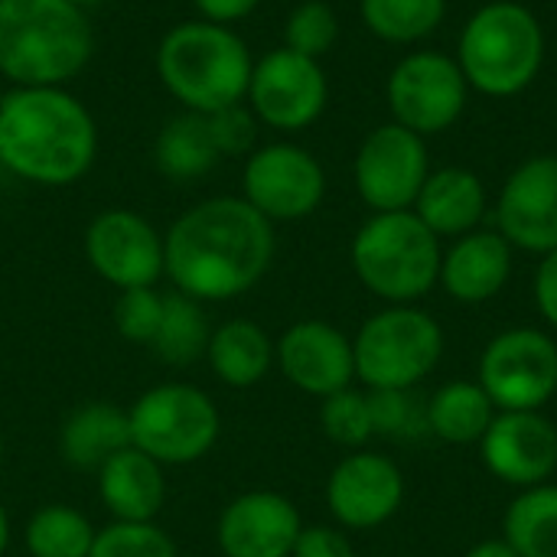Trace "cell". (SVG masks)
Wrapping results in <instances>:
<instances>
[{
    "mask_svg": "<svg viewBox=\"0 0 557 557\" xmlns=\"http://www.w3.org/2000/svg\"><path fill=\"white\" fill-rule=\"evenodd\" d=\"M274 222L238 196H215L183 212L163 235V274L199 304L251 290L271 268Z\"/></svg>",
    "mask_w": 557,
    "mask_h": 557,
    "instance_id": "obj_1",
    "label": "cell"
},
{
    "mask_svg": "<svg viewBox=\"0 0 557 557\" xmlns=\"http://www.w3.org/2000/svg\"><path fill=\"white\" fill-rule=\"evenodd\" d=\"M98 153L88 108L65 88H10L0 98V163L36 186H72Z\"/></svg>",
    "mask_w": 557,
    "mask_h": 557,
    "instance_id": "obj_2",
    "label": "cell"
},
{
    "mask_svg": "<svg viewBox=\"0 0 557 557\" xmlns=\"http://www.w3.org/2000/svg\"><path fill=\"white\" fill-rule=\"evenodd\" d=\"M91 49L88 16L72 0H0V75L13 88H62Z\"/></svg>",
    "mask_w": 557,
    "mask_h": 557,
    "instance_id": "obj_3",
    "label": "cell"
},
{
    "mask_svg": "<svg viewBox=\"0 0 557 557\" xmlns=\"http://www.w3.org/2000/svg\"><path fill=\"white\" fill-rule=\"evenodd\" d=\"M251 69L245 39L209 20L173 26L157 49V72L166 91L196 114L238 104L248 95Z\"/></svg>",
    "mask_w": 557,
    "mask_h": 557,
    "instance_id": "obj_4",
    "label": "cell"
},
{
    "mask_svg": "<svg viewBox=\"0 0 557 557\" xmlns=\"http://www.w3.org/2000/svg\"><path fill=\"white\" fill-rule=\"evenodd\" d=\"M545 62V33L539 16L512 0L480 7L460 36L457 65L483 95L509 98L525 91Z\"/></svg>",
    "mask_w": 557,
    "mask_h": 557,
    "instance_id": "obj_5",
    "label": "cell"
},
{
    "mask_svg": "<svg viewBox=\"0 0 557 557\" xmlns=\"http://www.w3.org/2000/svg\"><path fill=\"white\" fill-rule=\"evenodd\" d=\"M356 277L388 304H414L441 281V242L411 212H375L352 238Z\"/></svg>",
    "mask_w": 557,
    "mask_h": 557,
    "instance_id": "obj_6",
    "label": "cell"
},
{
    "mask_svg": "<svg viewBox=\"0 0 557 557\" xmlns=\"http://www.w3.org/2000/svg\"><path fill=\"white\" fill-rule=\"evenodd\" d=\"M131 444L160 467H186L202 460L222 431L215 401L186 382L147 388L127 411Z\"/></svg>",
    "mask_w": 557,
    "mask_h": 557,
    "instance_id": "obj_7",
    "label": "cell"
},
{
    "mask_svg": "<svg viewBox=\"0 0 557 557\" xmlns=\"http://www.w3.org/2000/svg\"><path fill=\"white\" fill-rule=\"evenodd\" d=\"M444 352L437 320L411 304H392L369 317L352 339L356 379L369 388H414Z\"/></svg>",
    "mask_w": 557,
    "mask_h": 557,
    "instance_id": "obj_8",
    "label": "cell"
},
{
    "mask_svg": "<svg viewBox=\"0 0 557 557\" xmlns=\"http://www.w3.org/2000/svg\"><path fill=\"white\" fill-rule=\"evenodd\" d=\"M480 385L503 411H542L557 392L555 339L532 326L499 333L483 349Z\"/></svg>",
    "mask_w": 557,
    "mask_h": 557,
    "instance_id": "obj_9",
    "label": "cell"
},
{
    "mask_svg": "<svg viewBox=\"0 0 557 557\" xmlns=\"http://www.w3.org/2000/svg\"><path fill=\"white\" fill-rule=\"evenodd\" d=\"M388 104L395 124L414 134H441L463 114L467 78L457 59L444 52H411L388 78Z\"/></svg>",
    "mask_w": 557,
    "mask_h": 557,
    "instance_id": "obj_10",
    "label": "cell"
},
{
    "mask_svg": "<svg viewBox=\"0 0 557 557\" xmlns=\"http://www.w3.org/2000/svg\"><path fill=\"white\" fill-rule=\"evenodd\" d=\"M326 95L330 88L320 62L281 46L255 62L245 98L261 124L274 131H304L323 114Z\"/></svg>",
    "mask_w": 557,
    "mask_h": 557,
    "instance_id": "obj_11",
    "label": "cell"
},
{
    "mask_svg": "<svg viewBox=\"0 0 557 557\" xmlns=\"http://www.w3.org/2000/svg\"><path fill=\"white\" fill-rule=\"evenodd\" d=\"M242 186V199L255 206L268 222H297L323 202L326 176L320 160L304 147L268 144L251 150Z\"/></svg>",
    "mask_w": 557,
    "mask_h": 557,
    "instance_id": "obj_12",
    "label": "cell"
},
{
    "mask_svg": "<svg viewBox=\"0 0 557 557\" xmlns=\"http://www.w3.org/2000/svg\"><path fill=\"white\" fill-rule=\"evenodd\" d=\"M428 176L424 137L401 124L375 127L356 153V189L375 212L411 209Z\"/></svg>",
    "mask_w": 557,
    "mask_h": 557,
    "instance_id": "obj_13",
    "label": "cell"
},
{
    "mask_svg": "<svg viewBox=\"0 0 557 557\" xmlns=\"http://www.w3.org/2000/svg\"><path fill=\"white\" fill-rule=\"evenodd\" d=\"M88 264L117 290L153 287L163 274V235L131 209H108L85 232Z\"/></svg>",
    "mask_w": 557,
    "mask_h": 557,
    "instance_id": "obj_14",
    "label": "cell"
},
{
    "mask_svg": "<svg viewBox=\"0 0 557 557\" xmlns=\"http://www.w3.org/2000/svg\"><path fill=\"white\" fill-rule=\"evenodd\" d=\"M480 447L486 470L509 486L532 490L555 476L557 428L542 411L496 414Z\"/></svg>",
    "mask_w": 557,
    "mask_h": 557,
    "instance_id": "obj_15",
    "label": "cell"
},
{
    "mask_svg": "<svg viewBox=\"0 0 557 557\" xmlns=\"http://www.w3.org/2000/svg\"><path fill=\"white\" fill-rule=\"evenodd\" d=\"M405 499L401 470L382 454H349L326 480V506L343 529H379Z\"/></svg>",
    "mask_w": 557,
    "mask_h": 557,
    "instance_id": "obj_16",
    "label": "cell"
},
{
    "mask_svg": "<svg viewBox=\"0 0 557 557\" xmlns=\"http://www.w3.org/2000/svg\"><path fill=\"white\" fill-rule=\"evenodd\" d=\"M499 235L535 255L557 248V157L525 160L499 193Z\"/></svg>",
    "mask_w": 557,
    "mask_h": 557,
    "instance_id": "obj_17",
    "label": "cell"
},
{
    "mask_svg": "<svg viewBox=\"0 0 557 557\" xmlns=\"http://www.w3.org/2000/svg\"><path fill=\"white\" fill-rule=\"evenodd\" d=\"M274 362L281 366L284 379L313 395L326 398L343 392L356 379L352 343L326 320H300L294 323L274 346Z\"/></svg>",
    "mask_w": 557,
    "mask_h": 557,
    "instance_id": "obj_18",
    "label": "cell"
},
{
    "mask_svg": "<svg viewBox=\"0 0 557 557\" xmlns=\"http://www.w3.org/2000/svg\"><path fill=\"white\" fill-rule=\"evenodd\" d=\"M300 529V512L287 496L255 490L222 509L219 548L225 557H290Z\"/></svg>",
    "mask_w": 557,
    "mask_h": 557,
    "instance_id": "obj_19",
    "label": "cell"
},
{
    "mask_svg": "<svg viewBox=\"0 0 557 557\" xmlns=\"http://www.w3.org/2000/svg\"><path fill=\"white\" fill-rule=\"evenodd\" d=\"M512 274V245L499 232H467L441 258V284L460 304L496 297Z\"/></svg>",
    "mask_w": 557,
    "mask_h": 557,
    "instance_id": "obj_20",
    "label": "cell"
},
{
    "mask_svg": "<svg viewBox=\"0 0 557 557\" xmlns=\"http://www.w3.org/2000/svg\"><path fill=\"white\" fill-rule=\"evenodd\" d=\"M98 496L114 522H153L166 499L163 467L131 444L98 470Z\"/></svg>",
    "mask_w": 557,
    "mask_h": 557,
    "instance_id": "obj_21",
    "label": "cell"
},
{
    "mask_svg": "<svg viewBox=\"0 0 557 557\" xmlns=\"http://www.w3.org/2000/svg\"><path fill=\"white\" fill-rule=\"evenodd\" d=\"M486 212V189L473 170L444 166L431 173L414 199V215L441 238V235H467L476 232Z\"/></svg>",
    "mask_w": 557,
    "mask_h": 557,
    "instance_id": "obj_22",
    "label": "cell"
},
{
    "mask_svg": "<svg viewBox=\"0 0 557 557\" xmlns=\"http://www.w3.org/2000/svg\"><path fill=\"white\" fill-rule=\"evenodd\" d=\"M131 447V421L111 401H88L75 408L59 434L62 460L75 470H101L104 460Z\"/></svg>",
    "mask_w": 557,
    "mask_h": 557,
    "instance_id": "obj_23",
    "label": "cell"
},
{
    "mask_svg": "<svg viewBox=\"0 0 557 557\" xmlns=\"http://www.w3.org/2000/svg\"><path fill=\"white\" fill-rule=\"evenodd\" d=\"M206 359L219 382L228 388H251L258 385L274 366V343L271 336L251 320H228L212 330Z\"/></svg>",
    "mask_w": 557,
    "mask_h": 557,
    "instance_id": "obj_24",
    "label": "cell"
},
{
    "mask_svg": "<svg viewBox=\"0 0 557 557\" xmlns=\"http://www.w3.org/2000/svg\"><path fill=\"white\" fill-rule=\"evenodd\" d=\"M219 160L222 157L212 144L206 114L183 111V114L170 117L163 124V131L157 134L153 163L173 183H193V180L206 176Z\"/></svg>",
    "mask_w": 557,
    "mask_h": 557,
    "instance_id": "obj_25",
    "label": "cell"
},
{
    "mask_svg": "<svg viewBox=\"0 0 557 557\" xmlns=\"http://www.w3.org/2000/svg\"><path fill=\"white\" fill-rule=\"evenodd\" d=\"M493 408L480 382H450L428 401V431L444 444H480L496 418Z\"/></svg>",
    "mask_w": 557,
    "mask_h": 557,
    "instance_id": "obj_26",
    "label": "cell"
},
{
    "mask_svg": "<svg viewBox=\"0 0 557 557\" xmlns=\"http://www.w3.org/2000/svg\"><path fill=\"white\" fill-rule=\"evenodd\" d=\"M503 539L519 557H557L555 483H542L516 496L503 519Z\"/></svg>",
    "mask_w": 557,
    "mask_h": 557,
    "instance_id": "obj_27",
    "label": "cell"
},
{
    "mask_svg": "<svg viewBox=\"0 0 557 557\" xmlns=\"http://www.w3.org/2000/svg\"><path fill=\"white\" fill-rule=\"evenodd\" d=\"M209 320L199 300L173 290L163 297V317H160V330L150 343L153 356L166 366H193L196 359L206 356L209 349Z\"/></svg>",
    "mask_w": 557,
    "mask_h": 557,
    "instance_id": "obj_28",
    "label": "cell"
},
{
    "mask_svg": "<svg viewBox=\"0 0 557 557\" xmlns=\"http://www.w3.org/2000/svg\"><path fill=\"white\" fill-rule=\"evenodd\" d=\"M95 545L91 522L72 506H42L26 522L29 557H88Z\"/></svg>",
    "mask_w": 557,
    "mask_h": 557,
    "instance_id": "obj_29",
    "label": "cell"
},
{
    "mask_svg": "<svg viewBox=\"0 0 557 557\" xmlns=\"http://www.w3.org/2000/svg\"><path fill=\"white\" fill-rule=\"evenodd\" d=\"M359 10L366 26L379 39L418 42L441 26L447 13V0H362Z\"/></svg>",
    "mask_w": 557,
    "mask_h": 557,
    "instance_id": "obj_30",
    "label": "cell"
},
{
    "mask_svg": "<svg viewBox=\"0 0 557 557\" xmlns=\"http://www.w3.org/2000/svg\"><path fill=\"white\" fill-rule=\"evenodd\" d=\"M372 431L395 441H411L428 431V408L414 398V388H369Z\"/></svg>",
    "mask_w": 557,
    "mask_h": 557,
    "instance_id": "obj_31",
    "label": "cell"
},
{
    "mask_svg": "<svg viewBox=\"0 0 557 557\" xmlns=\"http://www.w3.org/2000/svg\"><path fill=\"white\" fill-rule=\"evenodd\" d=\"M320 424L323 434L339 444V447H362L369 437H375L372 431V411H369V395L356 392L352 385L343 392H333L323 398L320 405Z\"/></svg>",
    "mask_w": 557,
    "mask_h": 557,
    "instance_id": "obj_32",
    "label": "cell"
},
{
    "mask_svg": "<svg viewBox=\"0 0 557 557\" xmlns=\"http://www.w3.org/2000/svg\"><path fill=\"white\" fill-rule=\"evenodd\" d=\"M88 557H180L173 539L153 522H111L95 532Z\"/></svg>",
    "mask_w": 557,
    "mask_h": 557,
    "instance_id": "obj_33",
    "label": "cell"
},
{
    "mask_svg": "<svg viewBox=\"0 0 557 557\" xmlns=\"http://www.w3.org/2000/svg\"><path fill=\"white\" fill-rule=\"evenodd\" d=\"M339 36V20L333 13L330 3L323 0H304L300 7H294V13L287 16V26H284V46L307 55V59H317L326 55L333 49Z\"/></svg>",
    "mask_w": 557,
    "mask_h": 557,
    "instance_id": "obj_34",
    "label": "cell"
},
{
    "mask_svg": "<svg viewBox=\"0 0 557 557\" xmlns=\"http://www.w3.org/2000/svg\"><path fill=\"white\" fill-rule=\"evenodd\" d=\"M163 297L157 287H134V290H121L117 304H114V326L127 343L137 346H150L157 330H160V317H163Z\"/></svg>",
    "mask_w": 557,
    "mask_h": 557,
    "instance_id": "obj_35",
    "label": "cell"
},
{
    "mask_svg": "<svg viewBox=\"0 0 557 557\" xmlns=\"http://www.w3.org/2000/svg\"><path fill=\"white\" fill-rule=\"evenodd\" d=\"M206 124H209V134H212V144H215L219 157H242V153L255 150L258 117L242 101L206 114Z\"/></svg>",
    "mask_w": 557,
    "mask_h": 557,
    "instance_id": "obj_36",
    "label": "cell"
},
{
    "mask_svg": "<svg viewBox=\"0 0 557 557\" xmlns=\"http://www.w3.org/2000/svg\"><path fill=\"white\" fill-rule=\"evenodd\" d=\"M290 557H356L352 542L330 525H304Z\"/></svg>",
    "mask_w": 557,
    "mask_h": 557,
    "instance_id": "obj_37",
    "label": "cell"
},
{
    "mask_svg": "<svg viewBox=\"0 0 557 557\" xmlns=\"http://www.w3.org/2000/svg\"><path fill=\"white\" fill-rule=\"evenodd\" d=\"M535 304L542 317L557 330V248L542 255V264L535 271Z\"/></svg>",
    "mask_w": 557,
    "mask_h": 557,
    "instance_id": "obj_38",
    "label": "cell"
},
{
    "mask_svg": "<svg viewBox=\"0 0 557 557\" xmlns=\"http://www.w3.org/2000/svg\"><path fill=\"white\" fill-rule=\"evenodd\" d=\"M193 3H196V10L202 13V20L228 26V23H235V20H245L261 0H193Z\"/></svg>",
    "mask_w": 557,
    "mask_h": 557,
    "instance_id": "obj_39",
    "label": "cell"
},
{
    "mask_svg": "<svg viewBox=\"0 0 557 557\" xmlns=\"http://www.w3.org/2000/svg\"><path fill=\"white\" fill-rule=\"evenodd\" d=\"M463 557H519L512 552V545L506 542V539H496V542H480V545H473L470 552Z\"/></svg>",
    "mask_w": 557,
    "mask_h": 557,
    "instance_id": "obj_40",
    "label": "cell"
},
{
    "mask_svg": "<svg viewBox=\"0 0 557 557\" xmlns=\"http://www.w3.org/2000/svg\"><path fill=\"white\" fill-rule=\"evenodd\" d=\"M7 545H10V519H7V509L0 506V557L7 552Z\"/></svg>",
    "mask_w": 557,
    "mask_h": 557,
    "instance_id": "obj_41",
    "label": "cell"
},
{
    "mask_svg": "<svg viewBox=\"0 0 557 557\" xmlns=\"http://www.w3.org/2000/svg\"><path fill=\"white\" fill-rule=\"evenodd\" d=\"M72 3H75V7H82V10H85V7H95V3H101V0H72Z\"/></svg>",
    "mask_w": 557,
    "mask_h": 557,
    "instance_id": "obj_42",
    "label": "cell"
},
{
    "mask_svg": "<svg viewBox=\"0 0 557 557\" xmlns=\"http://www.w3.org/2000/svg\"><path fill=\"white\" fill-rule=\"evenodd\" d=\"M0 467H3V437H0Z\"/></svg>",
    "mask_w": 557,
    "mask_h": 557,
    "instance_id": "obj_43",
    "label": "cell"
}]
</instances>
